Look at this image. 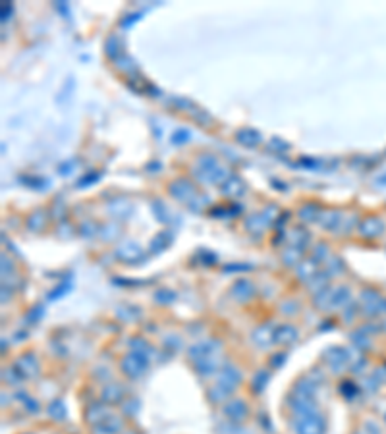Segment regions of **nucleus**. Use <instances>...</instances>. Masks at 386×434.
Here are the masks:
<instances>
[{
	"label": "nucleus",
	"instance_id": "nucleus-1",
	"mask_svg": "<svg viewBox=\"0 0 386 434\" xmlns=\"http://www.w3.org/2000/svg\"><path fill=\"white\" fill-rule=\"evenodd\" d=\"M322 421L321 419H305L298 427V434H321L322 433Z\"/></svg>",
	"mask_w": 386,
	"mask_h": 434
}]
</instances>
